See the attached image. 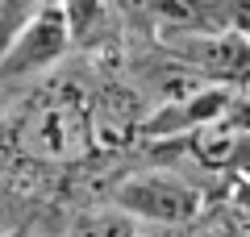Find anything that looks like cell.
<instances>
[{
	"label": "cell",
	"instance_id": "cell-5",
	"mask_svg": "<svg viewBox=\"0 0 250 237\" xmlns=\"http://www.w3.org/2000/svg\"><path fill=\"white\" fill-rule=\"evenodd\" d=\"M67 237H142L138 233V220L125 217L117 208H100V212H83L71 220Z\"/></svg>",
	"mask_w": 250,
	"mask_h": 237
},
{
	"label": "cell",
	"instance_id": "cell-7",
	"mask_svg": "<svg viewBox=\"0 0 250 237\" xmlns=\"http://www.w3.org/2000/svg\"><path fill=\"white\" fill-rule=\"evenodd\" d=\"M233 29L250 42V0H233Z\"/></svg>",
	"mask_w": 250,
	"mask_h": 237
},
{
	"label": "cell",
	"instance_id": "cell-4",
	"mask_svg": "<svg viewBox=\"0 0 250 237\" xmlns=\"http://www.w3.org/2000/svg\"><path fill=\"white\" fill-rule=\"evenodd\" d=\"M59 4H62V17H67V29H71L75 46H88L104 34L108 0H59Z\"/></svg>",
	"mask_w": 250,
	"mask_h": 237
},
{
	"label": "cell",
	"instance_id": "cell-2",
	"mask_svg": "<svg viewBox=\"0 0 250 237\" xmlns=\"http://www.w3.org/2000/svg\"><path fill=\"white\" fill-rule=\"evenodd\" d=\"M71 46L75 42H71V29H67V17H62V4L54 0L50 9L4 50V59H0V79H34V75H42V71H50Z\"/></svg>",
	"mask_w": 250,
	"mask_h": 237
},
{
	"label": "cell",
	"instance_id": "cell-3",
	"mask_svg": "<svg viewBox=\"0 0 250 237\" xmlns=\"http://www.w3.org/2000/svg\"><path fill=\"white\" fill-rule=\"evenodd\" d=\"M146 21L159 29L163 46L184 38H208L233 29V0H150Z\"/></svg>",
	"mask_w": 250,
	"mask_h": 237
},
{
	"label": "cell",
	"instance_id": "cell-1",
	"mask_svg": "<svg viewBox=\"0 0 250 237\" xmlns=\"http://www.w3.org/2000/svg\"><path fill=\"white\" fill-rule=\"evenodd\" d=\"M113 208L134 220L184 225L200 212V192L175 171H138L113 187Z\"/></svg>",
	"mask_w": 250,
	"mask_h": 237
},
{
	"label": "cell",
	"instance_id": "cell-6",
	"mask_svg": "<svg viewBox=\"0 0 250 237\" xmlns=\"http://www.w3.org/2000/svg\"><path fill=\"white\" fill-rule=\"evenodd\" d=\"M50 4L54 0H0V59Z\"/></svg>",
	"mask_w": 250,
	"mask_h": 237
}]
</instances>
